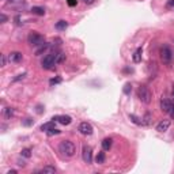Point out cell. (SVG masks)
I'll use <instances>...</instances> for the list:
<instances>
[{"mask_svg": "<svg viewBox=\"0 0 174 174\" xmlns=\"http://www.w3.org/2000/svg\"><path fill=\"white\" fill-rule=\"evenodd\" d=\"M59 54H60L59 50H54V52H52L50 54H48L46 57H44V60L41 63L42 68L44 69H50V68H53V65L59 64Z\"/></svg>", "mask_w": 174, "mask_h": 174, "instance_id": "6da1fadb", "label": "cell"}, {"mask_svg": "<svg viewBox=\"0 0 174 174\" xmlns=\"http://www.w3.org/2000/svg\"><path fill=\"white\" fill-rule=\"evenodd\" d=\"M59 151L67 158H71L75 155V144L69 140H63L59 146Z\"/></svg>", "mask_w": 174, "mask_h": 174, "instance_id": "7a4b0ae2", "label": "cell"}, {"mask_svg": "<svg viewBox=\"0 0 174 174\" xmlns=\"http://www.w3.org/2000/svg\"><path fill=\"white\" fill-rule=\"evenodd\" d=\"M137 98L143 103L148 105V103L151 102V98H152V94H151V91H150L148 87H146V86L139 87V90H137Z\"/></svg>", "mask_w": 174, "mask_h": 174, "instance_id": "3957f363", "label": "cell"}, {"mask_svg": "<svg viewBox=\"0 0 174 174\" xmlns=\"http://www.w3.org/2000/svg\"><path fill=\"white\" fill-rule=\"evenodd\" d=\"M27 41L31 46H41L45 44V38L40 33H37V31H31L27 37Z\"/></svg>", "mask_w": 174, "mask_h": 174, "instance_id": "277c9868", "label": "cell"}, {"mask_svg": "<svg viewBox=\"0 0 174 174\" xmlns=\"http://www.w3.org/2000/svg\"><path fill=\"white\" fill-rule=\"evenodd\" d=\"M161 60H162V63H163V64H167V65L172 63V60H173V52H172V49H170L167 45L163 46V48L161 49Z\"/></svg>", "mask_w": 174, "mask_h": 174, "instance_id": "5b68a950", "label": "cell"}, {"mask_svg": "<svg viewBox=\"0 0 174 174\" xmlns=\"http://www.w3.org/2000/svg\"><path fill=\"white\" fill-rule=\"evenodd\" d=\"M82 156H83V161H85V163H87V165L91 163V162H92V150H91V147H89V146L83 147Z\"/></svg>", "mask_w": 174, "mask_h": 174, "instance_id": "8992f818", "label": "cell"}, {"mask_svg": "<svg viewBox=\"0 0 174 174\" xmlns=\"http://www.w3.org/2000/svg\"><path fill=\"white\" fill-rule=\"evenodd\" d=\"M79 132L82 135H86V136H90L92 133V127L91 124L89 123H80L79 124Z\"/></svg>", "mask_w": 174, "mask_h": 174, "instance_id": "52a82bcc", "label": "cell"}, {"mask_svg": "<svg viewBox=\"0 0 174 174\" xmlns=\"http://www.w3.org/2000/svg\"><path fill=\"white\" fill-rule=\"evenodd\" d=\"M173 108V102L170 99H166V98H162L161 101V110L165 113H169Z\"/></svg>", "mask_w": 174, "mask_h": 174, "instance_id": "ba28073f", "label": "cell"}, {"mask_svg": "<svg viewBox=\"0 0 174 174\" xmlns=\"http://www.w3.org/2000/svg\"><path fill=\"white\" fill-rule=\"evenodd\" d=\"M52 120L59 121L61 125H69V124L72 123V118L69 117V116H56V117H53Z\"/></svg>", "mask_w": 174, "mask_h": 174, "instance_id": "9c48e42d", "label": "cell"}, {"mask_svg": "<svg viewBox=\"0 0 174 174\" xmlns=\"http://www.w3.org/2000/svg\"><path fill=\"white\" fill-rule=\"evenodd\" d=\"M22 53L21 52H11L10 54H8V60H10L11 63H19L22 61Z\"/></svg>", "mask_w": 174, "mask_h": 174, "instance_id": "30bf717a", "label": "cell"}, {"mask_svg": "<svg viewBox=\"0 0 174 174\" xmlns=\"http://www.w3.org/2000/svg\"><path fill=\"white\" fill-rule=\"evenodd\" d=\"M169 127H170L169 120H162L161 123H158V125H156V130H159V132H166V130L169 129Z\"/></svg>", "mask_w": 174, "mask_h": 174, "instance_id": "8fae6325", "label": "cell"}, {"mask_svg": "<svg viewBox=\"0 0 174 174\" xmlns=\"http://www.w3.org/2000/svg\"><path fill=\"white\" fill-rule=\"evenodd\" d=\"M141 54H143V49L141 48H137L135 52H133V54H132V60H133V63H140L141 61Z\"/></svg>", "mask_w": 174, "mask_h": 174, "instance_id": "7c38bea8", "label": "cell"}, {"mask_svg": "<svg viewBox=\"0 0 174 174\" xmlns=\"http://www.w3.org/2000/svg\"><path fill=\"white\" fill-rule=\"evenodd\" d=\"M112 144H113V140L110 137H106L102 140V148L103 151H109L110 148H112Z\"/></svg>", "mask_w": 174, "mask_h": 174, "instance_id": "4fadbf2b", "label": "cell"}, {"mask_svg": "<svg viewBox=\"0 0 174 174\" xmlns=\"http://www.w3.org/2000/svg\"><path fill=\"white\" fill-rule=\"evenodd\" d=\"M54 123H56V121H54V120H52L50 123H46V124H44V125H41V128H40V129H41L42 132H48L49 129L54 128Z\"/></svg>", "mask_w": 174, "mask_h": 174, "instance_id": "5bb4252c", "label": "cell"}, {"mask_svg": "<svg viewBox=\"0 0 174 174\" xmlns=\"http://www.w3.org/2000/svg\"><path fill=\"white\" fill-rule=\"evenodd\" d=\"M105 159H106L105 152L99 151V152H98V155H97V158H95V162H97L98 165H102V163H105Z\"/></svg>", "mask_w": 174, "mask_h": 174, "instance_id": "9a60e30c", "label": "cell"}, {"mask_svg": "<svg viewBox=\"0 0 174 174\" xmlns=\"http://www.w3.org/2000/svg\"><path fill=\"white\" fill-rule=\"evenodd\" d=\"M31 12L34 15H45V8L44 7H33L31 8Z\"/></svg>", "mask_w": 174, "mask_h": 174, "instance_id": "2e32d148", "label": "cell"}, {"mask_svg": "<svg viewBox=\"0 0 174 174\" xmlns=\"http://www.w3.org/2000/svg\"><path fill=\"white\" fill-rule=\"evenodd\" d=\"M67 27H68V23H67L65 21H63V19H61V21H59V22L56 23V29H57V30H60V31L65 30Z\"/></svg>", "mask_w": 174, "mask_h": 174, "instance_id": "e0dca14e", "label": "cell"}, {"mask_svg": "<svg viewBox=\"0 0 174 174\" xmlns=\"http://www.w3.org/2000/svg\"><path fill=\"white\" fill-rule=\"evenodd\" d=\"M48 48H49V45H48V44H44V45H41V46H40V48L38 49H37V50H36V56H40V54H42V53H45V52L46 50H48Z\"/></svg>", "mask_w": 174, "mask_h": 174, "instance_id": "ac0fdd59", "label": "cell"}, {"mask_svg": "<svg viewBox=\"0 0 174 174\" xmlns=\"http://www.w3.org/2000/svg\"><path fill=\"white\" fill-rule=\"evenodd\" d=\"M3 114H4V118L10 120V118L14 116V109H12V108H5V109H4V113H3Z\"/></svg>", "mask_w": 174, "mask_h": 174, "instance_id": "d6986e66", "label": "cell"}, {"mask_svg": "<svg viewBox=\"0 0 174 174\" xmlns=\"http://www.w3.org/2000/svg\"><path fill=\"white\" fill-rule=\"evenodd\" d=\"M40 173H50V174H53V173H56V167H53V166H45V167H42Z\"/></svg>", "mask_w": 174, "mask_h": 174, "instance_id": "ffe728a7", "label": "cell"}, {"mask_svg": "<svg viewBox=\"0 0 174 174\" xmlns=\"http://www.w3.org/2000/svg\"><path fill=\"white\" fill-rule=\"evenodd\" d=\"M141 123H143L144 125H150V124H151V114H150V113H146V116L141 118Z\"/></svg>", "mask_w": 174, "mask_h": 174, "instance_id": "44dd1931", "label": "cell"}, {"mask_svg": "<svg viewBox=\"0 0 174 174\" xmlns=\"http://www.w3.org/2000/svg\"><path fill=\"white\" fill-rule=\"evenodd\" d=\"M129 118L132 120V123H135V124H136V125H141V124H143V123L140 121V118L136 117L135 114H129Z\"/></svg>", "mask_w": 174, "mask_h": 174, "instance_id": "7402d4cb", "label": "cell"}, {"mask_svg": "<svg viewBox=\"0 0 174 174\" xmlns=\"http://www.w3.org/2000/svg\"><path fill=\"white\" fill-rule=\"evenodd\" d=\"M21 155L23 156V158H30V156H31V150L30 148H23L22 152H21Z\"/></svg>", "mask_w": 174, "mask_h": 174, "instance_id": "603a6c76", "label": "cell"}, {"mask_svg": "<svg viewBox=\"0 0 174 174\" xmlns=\"http://www.w3.org/2000/svg\"><path fill=\"white\" fill-rule=\"evenodd\" d=\"M59 133H60V129L52 128V129H49L48 132H46V135H48V136H54V135H59Z\"/></svg>", "mask_w": 174, "mask_h": 174, "instance_id": "cb8c5ba5", "label": "cell"}, {"mask_svg": "<svg viewBox=\"0 0 174 174\" xmlns=\"http://www.w3.org/2000/svg\"><path fill=\"white\" fill-rule=\"evenodd\" d=\"M59 83H61V78L57 76V78H53V79L49 80V85L53 86V85H59Z\"/></svg>", "mask_w": 174, "mask_h": 174, "instance_id": "d4e9b609", "label": "cell"}, {"mask_svg": "<svg viewBox=\"0 0 174 174\" xmlns=\"http://www.w3.org/2000/svg\"><path fill=\"white\" fill-rule=\"evenodd\" d=\"M130 91H132V85H130V83H125V86H124V92H125L127 95H129Z\"/></svg>", "mask_w": 174, "mask_h": 174, "instance_id": "484cf974", "label": "cell"}, {"mask_svg": "<svg viewBox=\"0 0 174 174\" xmlns=\"http://www.w3.org/2000/svg\"><path fill=\"white\" fill-rule=\"evenodd\" d=\"M22 124H23L25 127H30L31 124H33V120H31V118H25V120L22 121Z\"/></svg>", "mask_w": 174, "mask_h": 174, "instance_id": "4316f807", "label": "cell"}, {"mask_svg": "<svg viewBox=\"0 0 174 174\" xmlns=\"http://www.w3.org/2000/svg\"><path fill=\"white\" fill-rule=\"evenodd\" d=\"M67 3H68V5L69 7H75V5H76V0H67Z\"/></svg>", "mask_w": 174, "mask_h": 174, "instance_id": "83f0119b", "label": "cell"}, {"mask_svg": "<svg viewBox=\"0 0 174 174\" xmlns=\"http://www.w3.org/2000/svg\"><path fill=\"white\" fill-rule=\"evenodd\" d=\"M0 59H2V67H5V56L4 54H0Z\"/></svg>", "mask_w": 174, "mask_h": 174, "instance_id": "f1b7e54d", "label": "cell"}, {"mask_svg": "<svg viewBox=\"0 0 174 174\" xmlns=\"http://www.w3.org/2000/svg\"><path fill=\"white\" fill-rule=\"evenodd\" d=\"M0 21H2V23H5V21H7V16H5L4 14H2V15H0Z\"/></svg>", "mask_w": 174, "mask_h": 174, "instance_id": "f546056e", "label": "cell"}, {"mask_svg": "<svg viewBox=\"0 0 174 174\" xmlns=\"http://www.w3.org/2000/svg\"><path fill=\"white\" fill-rule=\"evenodd\" d=\"M26 76V74H22V75H18V78H15L14 79V82H16V80H21V79H23V78Z\"/></svg>", "mask_w": 174, "mask_h": 174, "instance_id": "4dcf8cb0", "label": "cell"}, {"mask_svg": "<svg viewBox=\"0 0 174 174\" xmlns=\"http://www.w3.org/2000/svg\"><path fill=\"white\" fill-rule=\"evenodd\" d=\"M83 3H85V4H87V5H90V4H92V3L95 2V0H82Z\"/></svg>", "mask_w": 174, "mask_h": 174, "instance_id": "1f68e13d", "label": "cell"}, {"mask_svg": "<svg viewBox=\"0 0 174 174\" xmlns=\"http://www.w3.org/2000/svg\"><path fill=\"white\" fill-rule=\"evenodd\" d=\"M174 7V0H170L169 3H167V8H173Z\"/></svg>", "mask_w": 174, "mask_h": 174, "instance_id": "d6a6232c", "label": "cell"}, {"mask_svg": "<svg viewBox=\"0 0 174 174\" xmlns=\"http://www.w3.org/2000/svg\"><path fill=\"white\" fill-rule=\"evenodd\" d=\"M169 114H170V117H172V118H174V106L172 108V110L169 112Z\"/></svg>", "mask_w": 174, "mask_h": 174, "instance_id": "836d02e7", "label": "cell"}, {"mask_svg": "<svg viewBox=\"0 0 174 174\" xmlns=\"http://www.w3.org/2000/svg\"><path fill=\"white\" fill-rule=\"evenodd\" d=\"M7 174H16V170H10Z\"/></svg>", "mask_w": 174, "mask_h": 174, "instance_id": "e575fe53", "label": "cell"}, {"mask_svg": "<svg viewBox=\"0 0 174 174\" xmlns=\"http://www.w3.org/2000/svg\"><path fill=\"white\" fill-rule=\"evenodd\" d=\"M18 165H19V166H25V165H26V163H25V162H23V161H22V162H21V161H19V162H18Z\"/></svg>", "mask_w": 174, "mask_h": 174, "instance_id": "d590c367", "label": "cell"}, {"mask_svg": "<svg viewBox=\"0 0 174 174\" xmlns=\"http://www.w3.org/2000/svg\"><path fill=\"white\" fill-rule=\"evenodd\" d=\"M10 2H15V0H10Z\"/></svg>", "mask_w": 174, "mask_h": 174, "instance_id": "8d00e7d4", "label": "cell"}, {"mask_svg": "<svg viewBox=\"0 0 174 174\" xmlns=\"http://www.w3.org/2000/svg\"><path fill=\"white\" fill-rule=\"evenodd\" d=\"M173 95H174V89H173Z\"/></svg>", "mask_w": 174, "mask_h": 174, "instance_id": "74e56055", "label": "cell"}, {"mask_svg": "<svg viewBox=\"0 0 174 174\" xmlns=\"http://www.w3.org/2000/svg\"><path fill=\"white\" fill-rule=\"evenodd\" d=\"M173 106H174V105H173Z\"/></svg>", "mask_w": 174, "mask_h": 174, "instance_id": "f35d334b", "label": "cell"}]
</instances>
